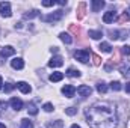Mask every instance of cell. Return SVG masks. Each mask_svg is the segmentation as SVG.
I'll use <instances>...</instances> for the list:
<instances>
[{
	"label": "cell",
	"mask_w": 130,
	"mask_h": 128,
	"mask_svg": "<svg viewBox=\"0 0 130 128\" xmlns=\"http://www.w3.org/2000/svg\"><path fill=\"white\" fill-rule=\"evenodd\" d=\"M74 57H76L79 62L86 63V62L89 60V51H88V50H77V51L74 53Z\"/></svg>",
	"instance_id": "3"
},
{
	"label": "cell",
	"mask_w": 130,
	"mask_h": 128,
	"mask_svg": "<svg viewBox=\"0 0 130 128\" xmlns=\"http://www.w3.org/2000/svg\"><path fill=\"white\" fill-rule=\"evenodd\" d=\"M12 54H15V48L11 47V45L3 47L2 51H0V57H8V56H12Z\"/></svg>",
	"instance_id": "8"
},
{
	"label": "cell",
	"mask_w": 130,
	"mask_h": 128,
	"mask_svg": "<svg viewBox=\"0 0 130 128\" xmlns=\"http://www.w3.org/2000/svg\"><path fill=\"white\" fill-rule=\"evenodd\" d=\"M20 128H33V124L32 121H29L27 118H24V119H21V127Z\"/></svg>",
	"instance_id": "26"
},
{
	"label": "cell",
	"mask_w": 130,
	"mask_h": 128,
	"mask_svg": "<svg viewBox=\"0 0 130 128\" xmlns=\"http://www.w3.org/2000/svg\"><path fill=\"white\" fill-rule=\"evenodd\" d=\"M91 6H92V12H98L101 8H104V2L103 0H92Z\"/></svg>",
	"instance_id": "14"
},
{
	"label": "cell",
	"mask_w": 130,
	"mask_h": 128,
	"mask_svg": "<svg viewBox=\"0 0 130 128\" xmlns=\"http://www.w3.org/2000/svg\"><path fill=\"white\" fill-rule=\"evenodd\" d=\"M0 128H6V125L5 124H0Z\"/></svg>",
	"instance_id": "42"
},
{
	"label": "cell",
	"mask_w": 130,
	"mask_h": 128,
	"mask_svg": "<svg viewBox=\"0 0 130 128\" xmlns=\"http://www.w3.org/2000/svg\"><path fill=\"white\" fill-rule=\"evenodd\" d=\"M107 35H109L110 39H118V38H120V36H118V35H120L118 30H107Z\"/></svg>",
	"instance_id": "30"
},
{
	"label": "cell",
	"mask_w": 130,
	"mask_h": 128,
	"mask_svg": "<svg viewBox=\"0 0 130 128\" xmlns=\"http://www.w3.org/2000/svg\"><path fill=\"white\" fill-rule=\"evenodd\" d=\"M52 53H58V47H53L52 48Z\"/></svg>",
	"instance_id": "39"
},
{
	"label": "cell",
	"mask_w": 130,
	"mask_h": 128,
	"mask_svg": "<svg viewBox=\"0 0 130 128\" xmlns=\"http://www.w3.org/2000/svg\"><path fill=\"white\" fill-rule=\"evenodd\" d=\"M11 66H12L14 69H23V68H24V62H23V59L15 57V59L11 60Z\"/></svg>",
	"instance_id": "10"
},
{
	"label": "cell",
	"mask_w": 130,
	"mask_h": 128,
	"mask_svg": "<svg viewBox=\"0 0 130 128\" xmlns=\"http://www.w3.org/2000/svg\"><path fill=\"white\" fill-rule=\"evenodd\" d=\"M120 71H121V74L126 77V78H130V63L129 62H126V63H123L120 66Z\"/></svg>",
	"instance_id": "15"
},
{
	"label": "cell",
	"mask_w": 130,
	"mask_h": 128,
	"mask_svg": "<svg viewBox=\"0 0 130 128\" xmlns=\"http://www.w3.org/2000/svg\"><path fill=\"white\" fill-rule=\"evenodd\" d=\"M77 94L80 96H83V98H86V96H89L92 94V89L89 86H86V84H82V86L77 88Z\"/></svg>",
	"instance_id": "5"
},
{
	"label": "cell",
	"mask_w": 130,
	"mask_h": 128,
	"mask_svg": "<svg viewBox=\"0 0 130 128\" xmlns=\"http://www.w3.org/2000/svg\"><path fill=\"white\" fill-rule=\"evenodd\" d=\"M55 5H56L55 0H44L42 2V6H45V8H50V6H55Z\"/></svg>",
	"instance_id": "33"
},
{
	"label": "cell",
	"mask_w": 130,
	"mask_h": 128,
	"mask_svg": "<svg viewBox=\"0 0 130 128\" xmlns=\"http://www.w3.org/2000/svg\"><path fill=\"white\" fill-rule=\"evenodd\" d=\"M117 17H115V12L113 11H109V12H106L104 15H103V21L106 23V24H110V23H113V20H115Z\"/></svg>",
	"instance_id": "11"
},
{
	"label": "cell",
	"mask_w": 130,
	"mask_h": 128,
	"mask_svg": "<svg viewBox=\"0 0 130 128\" xmlns=\"http://www.w3.org/2000/svg\"><path fill=\"white\" fill-rule=\"evenodd\" d=\"M70 32L74 33L76 36H80V35H82V30H80V27H79V26H76V24H71V26H70Z\"/></svg>",
	"instance_id": "25"
},
{
	"label": "cell",
	"mask_w": 130,
	"mask_h": 128,
	"mask_svg": "<svg viewBox=\"0 0 130 128\" xmlns=\"http://www.w3.org/2000/svg\"><path fill=\"white\" fill-rule=\"evenodd\" d=\"M0 14L3 17H11L12 11H11V3L9 2H2L0 3Z\"/></svg>",
	"instance_id": "4"
},
{
	"label": "cell",
	"mask_w": 130,
	"mask_h": 128,
	"mask_svg": "<svg viewBox=\"0 0 130 128\" xmlns=\"http://www.w3.org/2000/svg\"><path fill=\"white\" fill-rule=\"evenodd\" d=\"M121 88H123V86H121V83H120V81H112V83H110V89H112V91H115V92L121 91Z\"/></svg>",
	"instance_id": "27"
},
{
	"label": "cell",
	"mask_w": 130,
	"mask_h": 128,
	"mask_svg": "<svg viewBox=\"0 0 130 128\" xmlns=\"http://www.w3.org/2000/svg\"><path fill=\"white\" fill-rule=\"evenodd\" d=\"M6 107H8V102H5V101H0V112L6 110Z\"/></svg>",
	"instance_id": "36"
},
{
	"label": "cell",
	"mask_w": 130,
	"mask_h": 128,
	"mask_svg": "<svg viewBox=\"0 0 130 128\" xmlns=\"http://www.w3.org/2000/svg\"><path fill=\"white\" fill-rule=\"evenodd\" d=\"M42 109H44L45 112H53V104H50V102H45Z\"/></svg>",
	"instance_id": "35"
},
{
	"label": "cell",
	"mask_w": 130,
	"mask_h": 128,
	"mask_svg": "<svg viewBox=\"0 0 130 128\" xmlns=\"http://www.w3.org/2000/svg\"><path fill=\"white\" fill-rule=\"evenodd\" d=\"M9 104H11V107H12L15 112H18V110H21V109H23V101H21L20 98H11Z\"/></svg>",
	"instance_id": "9"
},
{
	"label": "cell",
	"mask_w": 130,
	"mask_h": 128,
	"mask_svg": "<svg viewBox=\"0 0 130 128\" xmlns=\"http://www.w3.org/2000/svg\"><path fill=\"white\" fill-rule=\"evenodd\" d=\"M58 5H61V6H64V5H67V0H59V2H56Z\"/></svg>",
	"instance_id": "38"
},
{
	"label": "cell",
	"mask_w": 130,
	"mask_h": 128,
	"mask_svg": "<svg viewBox=\"0 0 130 128\" xmlns=\"http://www.w3.org/2000/svg\"><path fill=\"white\" fill-rule=\"evenodd\" d=\"M88 36H91L92 39H100V38H103V32L101 30H89Z\"/></svg>",
	"instance_id": "17"
},
{
	"label": "cell",
	"mask_w": 130,
	"mask_h": 128,
	"mask_svg": "<svg viewBox=\"0 0 130 128\" xmlns=\"http://www.w3.org/2000/svg\"><path fill=\"white\" fill-rule=\"evenodd\" d=\"M97 92L98 94H106V92H107V84H106L104 81H100L97 84Z\"/></svg>",
	"instance_id": "19"
},
{
	"label": "cell",
	"mask_w": 130,
	"mask_h": 128,
	"mask_svg": "<svg viewBox=\"0 0 130 128\" xmlns=\"http://www.w3.org/2000/svg\"><path fill=\"white\" fill-rule=\"evenodd\" d=\"M86 122L91 128H117L118 116L110 102L98 101L85 110Z\"/></svg>",
	"instance_id": "1"
},
{
	"label": "cell",
	"mask_w": 130,
	"mask_h": 128,
	"mask_svg": "<svg viewBox=\"0 0 130 128\" xmlns=\"http://www.w3.org/2000/svg\"><path fill=\"white\" fill-rule=\"evenodd\" d=\"M71 128H80V127H79V125H76V124H74V125H71Z\"/></svg>",
	"instance_id": "41"
},
{
	"label": "cell",
	"mask_w": 130,
	"mask_h": 128,
	"mask_svg": "<svg viewBox=\"0 0 130 128\" xmlns=\"http://www.w3.org/2000/svg\"><path fill=\"white\" fill-rule=\"evenodd\" d=\"M59 38H61V39L64 41L65 44H71V42H73V38H71V36H70L68 33H65V32L61 33V35H59Z\"/></svg>",
	"instance_id": "23"
},
{
	"label": "cell",
	"mask_w": 130,
	"mask_h": 128,
	"mask_svg": "<svg viewBox=\"0 0 130 128\" xmlns=\"http://www.w3.org/2000/svg\"><path fill=\"white\" fill-rule=\"evenodd\" d=\"M64 127V122L62 121H53V122H48L47 128H62Z\"/></svg>",
	"instance_id": "20"
},
{
	"label": "cell",
	"mask_w": 130,
	"mask_h": 128,
	"mask_svg": "<svg viewBox=\"0 0 130 128\" xmlns=\"http://www.w3.org/2000/svg\"><path fill=\"white\" fill-rule=\"evenodd\" d=\"M126 21H130V14L129 12H123L121 17L118 18V23H120V24H123V23H126Z\"/></svg>",
	"instance_id": "24"
},
{
	"label": "cell",
	"mask_w": 130,
	"mask_h": 128,
	"mask_svg": "<svg viewBox=\"0 0 130 128\" xmlns=\"http://www.w3.org/2000/svg\"><path fill=\"white\" fill-rule=\"evenodd\" d=\"M2 84H3V78L0 77V89H2Z\"/></svg>",
	"instance_id": "40"
},
{
	"label": "cell",
	"mask_w": 130,
	"mask_h": 128,
	"mask_svg": "<svg viewBox=\"0 0 130 128\" xmlns=\"http://www.w3.org/2000/svg\"><path fill=\"white\" fill-rule=\"evenodd\" d=\"M48 78H50V81L56 83V81H61V80L64 78V74H62V72H59V71H56V72H53Z\"/></svg>",
	"instance_id": "16"
},
{
	"label": "cell",
	"mask_w": 130,
	"mask_h": 128,
	"mask_svg": "<svg viewBox=\"0 0 130 128\" xmlns=\"http://www.w3.org/2000/svg\"><path fill=\"white\" fill-rule=\"evenodd\" d=\"M124 88H126V92L130 94V83H126V86H124Z\"/></svg>",
	"instance_id": "37"
},
{
	"label": "cell",
	"mask_w": 130,
	"mask_h": 128,
	"mask_svg": "<svg viewBox=\"0 0 130 128\" xmlns=\"http://www.w3.org/2000/svg\"><path fill=\"white\" fill-rule=\"evenodd\" d=\"M62 17H64V11L59 9V11H56V12H53V14H48V15L42 17V21H45V23H56V21H59Z\"/></svg>",
	"instance_id": "2"
},
{
	"label": "cell",
	"mask_w": 130,
	"mask_h": 128,
	"mask_svg": "<svg viewBox=\"0 0 130 128\" xmlns=\"http://www.w3.org/2000/svg\"><path fill=\"white\" fill-rule=\"evenodd\" d=\"M85 9H86V3H85V2L79 3V6H77V18H79V20L85 18Z\"/></svg>",
	"instance_id": "12"
},
{
	"label": "cell",
	"mask_w": 130,
	"mask_h": 128,
	"mask_svg": "<svg viewBox=\"0 0 130 128\" xmlns=\"http://www.w3.org/2000/svg\"><path fill=\"white\" fill-rule=\"evenodd\" d=\"M67 75L68 77H80V71L79 69H74V68H68Z\"/></svg>",
	"instance_id": "22"
},
{
	"label": "cell",
	"mask_w": 130,
	"mask_h": 128,
	"mask_svg": "<svg viewBox=\"0 0 130 128\" xmlns=\"http://www.w3.org/2000/svg\"><path fill=\"white\" fill-rule=\"evenodd\" d=\"M17 88H18L23 94H29V92L32 91V88H30L26 81H18V83H17Z\"/></svg>",
	"instance_id": "13"
},
{
	"label": "cell",
	"mask_w": 130,
	"mask_h": 128,
	"mask_svg": "<svg viewBox=\"0 0 130 128\" xmlns=\"http://www.w3.org/2000/svg\"><path fill=\"white\" fill-rule=\"evenodd\" d=\"M62 65H64V59H62L61 56H55V57H52L50 62H48V66H50V68H59V66H62Z\"/></svg>",
	"instance_id": "7"
},
{
	"label": "cell",
	"mask_w": 130,
	"mask_h": 128,
	"mask_svg": "<svg viewBox=\"0 0 130 128\" xmlns=\"http://www.w3.org/2000/svg\"><path fill=\"white\" fill-rule=\"evenodd\" d=\"M65 113H67L68 116H74V115L77 113V109H74V107H68V109H65Z\"/></svg>",
	"instance_id": "31"
},
{
	"label": "cell",
	"mask_w": 130,
	"mask_h": 128,
	"mask_svg": "<svg viewBox=\"0 0 130 128\" xmlns=\"http://www.w3.org/2000/svg\"><path fill=\"white\" fill-rule=\"evenodd\" d=\"M15 88H17V84H14V83H6V84H5V88H3V91H5L6 94H9V92H11V91H14Z\"/></svg>",
	"instance_id": "28"
},
{
	"label": "cell",
	"mask_w": 130,
	"mask_h": 128,
	"mask_svg": "<svg viewBox=\"0 0 130 128\" xmlns=\"http://www.w3.org/2000/svg\"><path fill=\"white\" fill-rule=\"evenodd\" d=\"M120 53H121V54H124V56H129V54H130V45H124V47H121Z\"/></svg>",
	"instance_id": "32"
},
{
	"label": "cell",
	"mask_w": 130,
	"mask_h": 128,
	"mask_svg": "<svg viewBox=\"0 0 130 128\" xmlns=\"http://www.w3.org/2000/svg\"><path fill=\"white\" fill-rule=\"evenodd\" d=\"M27 112H29V115H38V109H36V105L33 104V102H30L29 104V109H27Z\"/></svg>",
	"instance_id": "29"
},
{
	"label": "cell",
	"mask_w": 130,
	"mask_h": 128,
	"mask_svg": "<svg viewBox=\"0 0 130 128\" xmlns=\"http://www.w3.org/2000/svg\"><path fill=\"white\" fill-rule=\"evenodd\" d=\"M76 88L73 86V84H65L64 88H62V94H64L67 98H73L74 96V94H76Z\"/></svg>",
	"instance_id": "6"
},
{
	"label": "cell",
	"mask_w": 130,
	"mask_h": 128,
	"mask_svg": "<svg viewBox=\"0 0 130 128\" xmlns=\"http://www.w3.org/2000/svg\"><path fill=\"white\" fill-rule=\"evenodd\" d=\"M92 62H94V65H95V66H98V65L101 63V59L98 57L97 54H92Z\"/></svg>",
	"instance_id": "34"
},
{
	"label": "cell",
	"mask_w": 130,
	"mask_h": 128,
	"mask_svg": "<svg viewBox=\"0 0 130 128\" xmlns=\"http://www.w3.org/2000/svg\"><path fill=\"white\" fill-rule=\"evenodd\" d=\"M39 15V11H36V9H33V11H30V12H26L23 17H24V20H32V18H35V17H38Z\"/></svg>",
	"instance_id": "18"
},
{
	"label": "cell",
	"mask_w": 130,
	"mask_h": 128,
	"mask_svg": "<svg viewBox=\"0 0 130 128\" xmlns=\"http://www.w3.org/2000/svg\"><path fill=\"white\" fill-rule=\"evenodd\" d=\"M98 48H100L101 51H104V53H110V51H112V47H110V44H107V42H101Z\"/></svg>",
	"instance_id": "21"
}]
</instances>
